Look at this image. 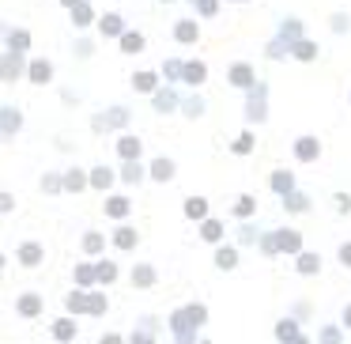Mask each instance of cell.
<instances>
[{"mask_svg": "<svg viewBox=\"0 0 351 344\" xmlns=\"http://www.w3.org/2000/svg\"><path fill=\"white\" fill-rule=\"evenodd\" d=\"M31 80H34V83H45V80H50V64H45V61H34V64H31Z\"/></svg>", "mask_w": 351, "mask_h": 344, "instance_id": "1", "label": "cell"}, {"mask_svg": "<svg viewBox=\"0 0 351 344\" xmlns=\"http://www.w3.org/2000/svg\"><path fill=\"white\" fill-rule=\"evenodd\" d=\"M230 80H234V83H242V87H246V83H253V72L246 68V64H234V72H230Z\"/></svg>", "mask_w": 351, "mask_h": 344, "instance_id": "2", "label": "cell"}, {"mask_svg": "<svg viewBox=\"0 0 351 344\" xmlns=\"http://www.w3.org/2000/svg\"><path fill=\"white\" fill-rule=\"evenodd\" d=\"M121 155H125V159H136V155H140V140L125 136V140H121Z\"/></svg>", "mask_w": 351, "mask_h": 344, "instance_id": "3", "label": "cell"}, {"mask_svg": "<svg viewBox=\"0 0 351 344\" xmlns=\"http://www.w3.org/2000/svg\"><path fill=\"white\" fill-rule=\"evenodd\" d=\"M132 280H136V284H140V288H148V284L155 280V272L148 269V265H140V269H136V272H132Z\"/></svg>", "mask_w": 351, "mask_h": 344, "instance_id": "4", "label": "cell"}, {"mask_svg": "<svg viewBox=\"0 0 351 344\" xmlns=\"http://www.w3.org/2000/svg\"><path fill=\"white\" fill-rule=\"evenodd\" d=\"M298 155H302V159H314V155H317V140H302V144H298Z\"/></svg>", "mask_w": 351, "mask_h": 344, "instance_id": "5", "label": "cell"}, {"mask_svg": "<svg viewBox=\"0 0 351 344\" xmlns=\"http://www.w3.org/2000/svg\"><path fill=\"white\" fill-rule=\"evenodd\" d=\"M106 208H110V216H125V212H129V200L113 197V200H110V204H106Z\"/></svg>", "mask_w": 351, "mask_h": 344, "instance_id": "6", "label": "cell"}, {"mask_svg": "<svg viewBox=\"0 0 351 344\" xmlns=\"http://www.w3.org/2000/svg\"><path fill=\"white\" fill-rule=\"evenodd\" d=\"M178 38H181V42H197V27H193V23H181V27H178Z\"/></svg>", "mask_w": 351, "mask_h": 344, "instance_id": "7", "label": "cell"}, {"mask_svg": "<svg viewBox=\"0 0 351 344\" xmlns=\"http://www.w3.org/2000/svg\"><path fill=\"white\" fill-rule=\"evenodd\" d=\"M19 257H23V261H27V265H34V261H38V257H42V250H38V246L31 242V246H23V254H19Z\"/></svg>", "mask_w": 351, "mask_h": 344, "instance_id": "8", "label": "cell"}, {"mask_svg": "<svg viewBox=\"0 0 351 344\" xmlns=\"http://www.w3.org/2000/svg\"><path fill=\"white\" fill-rule=\"evenodd\" d=\"M102 31H106V34H117V31H121V19H117V15H106V19H102Z\"/></svg>", "mask_w": 351, "mask_h": 344, "instance_id": "9", "label": "cell"}, {"mask_svg": "<svg viewBox=\"0 0 351 344\" xmlns=\"http://www.w3.org/2000/svg\"><path fill=\"white\" fill-rule=\"evenodd\" d=\"M185 76H189L193 83H200L204 80V64H185Z\"/></svg>", "mask_w": 351, "mask_h": 344, "instance_id": "10", "label": "cell"}, {"mask_svg": "<svg viewBox=\"0 0 351 344\" xmlns=\"http://www.w3.org/2000/svg\"><path fill=\"white\" fill-rule=\"evenodd\" d=\"M91 181H95V186H99V189H106V186H110V170H95V174H91Z\"/></svg>", "mask_w": 351, "mask_h": 344, "instance_id": "11", "label": "cell"}, {"mask_svg": "<svg viewBox=\"0 0 351 344\" xmlns=\"http://www.w3.org/2000/svg\"><path fill=\"white\" fill-rule=\"evenodd\" d=\"M15 76H19V61L8 57V61H4V80H15Z\"/></svg>", "mask_w": 351, "mask_h": 344, "instance_id": "12", "label": "cell"}, {"mask_svg": "<svg viewBox=\"0 0 351 344\" xmlns=\"http://www.w3.org/2000/svg\"><path fill=\"white\" fill-rule=\"evenodd\" d=\"M27 45H31V38H27V31L12 34V50H27Z\"/></svg>", "mask_w": 351, "mask_h": 344, "instance_id": "13", "label": "cell"}, {"mask_svg": "<svg viewBox=\"0 0 351 344\" xmlns=\"http://www.w3.org/2000/svg\"><path fill=\"white\" fill-rule=\"evenodd\" d=\"M117 246H125V250L136 246V235H132V231H117Z\"/></svg>", "mask_w": 351, "mask_h": 344, "instance_id": "14", "label": "cell"}, {"mask_svg": "<svg viewBox=\"0 0 351 344\" xmlns=\"http://www.w3.org/2000/svg\"><path fill=\"white\" fill-rule=\"evenodd\" d=\"M272 186H276L279 193H287V189H291V174H276V178H272Z\"/></svg>", "mask_w": 351, "mask_h": 344, "instance_id": "15", "label": "cell"}, {"mask_svg": "<svg viewBox=\"0 0 351 344\" xmlns=\"http://www.w3.org/2000/svg\"><path fill=\"white\" fill-rule=\"evenodd\" d=\"M19 310H23V314H38V299H34V295H27V299L19 303Z\"/></svg>", "mask_w": 351, "mask_h": 344, "instance_id": "16", "label": "cell"}, {"mask_svg": "<svg viewBox=\"0 0 351 344\" xmlns=\"http://www.w3.org/2000/svg\"><path fill=\"white\" fill-rule=\"evenodd\" d=\"M298 269H302V272H314V269H317V257H314V254H306V257L298 261Z\"/></svg>", "mask_w": 351, "mask_h": 344, "instance_id": "17", "label": "cell"}, {"mask_svg": "<svg viewBox=\"0 0 351 344\" xmlns=\"http://www.w3.org/2000/svg\"><path fill=\"white\" fill-rule=\"evenodd\" d=\"M121 45H125V50H129V53H132V50H140V45H144V42H140V34H125V42H121Z\"/></svg>", "mask_w": 351, "mask_h": 344, "instance_id": "18", "label": "cell"}, {"mask_svg": "<svg viewBox=\"0 0 351 344\" xmlns=\"http://www.w3.org/2000/svg\"><path fill=\"white\" fill-rule=\"evenodd\" d=\"M185 212H189L193 219H197V216H204V200H189V204H185Z\"/></svg>", "mask_w": 351, "mask_h": 344, "instance_id": "19", "label": "cell"}, {"mask_svg": "<svg viewBox=\"0 0 351 344\" xmlns=\"http://www.w3.org/2000/svg\"><path fill=\"white\" fill-rule=\"evenodd\" d=\"M64 181H68V189H83V174H80V170H72Z\"/></svg>", "mask_w": 351, "mask_h": 344, "instance_id": "20", "label": "cell"}, {"mask_svg": "<svg viewBox=\"0 0 351 344\" xmlns=\"http://www.w3.org/2000/svg\"><path fill=\"white\" fill-rule=\"evenodd\" d=\"M53 333H57V337H61V340H68V337H72L76 329H72V322H61V326H57Z\"/></svg>", "mask_w": 351, "mask_h": 344, "instance_id": "21", "label": "cell"}, {"mask_svg": "<svg viewBox=\"0 0 351 344\" xmlns=\"http://www.w3.org/2000/svg\"><path fill=\"white\" fill-rule=\"evenodd\" d=\"M170 174H174L170 163H155V178H170Z\"/></svg>", "mask_w": 351, "mask_h": 344, "instance_id": "22", "label": "cell"}, {"mask_svg": "<svg viewBox=\"0 0 351 344\" xmlns=\"http://www.w3.org/2000/svg\"><path fill=\"white\" fill-rule=\"evenodd\" d=\"M219 235H223L219 223H204V238H219Z\"/></svg>", "mask_w": 351, "mask_h": 344, "instance_id": "23", "label": "cell"}, {"mask_svg": "<svg viewBox=\"0 0 351 344\" xmlns=\"http://www.w3.org/2000/svg\"><path fill=\"white\" fill-rule=\"evenodd\" d=\"M113 276H117L113 265H99V280H113Z\"/></svg>", "mask_w": 351, "mask_h": 344, "instance_id": "24", "label": "cell"}, {"mask_svg": "<svg viewBox=\"0 0 351 344\" xmlns=\"http://www.w3.org/2000/svg\"><path fill=\"white\" fill-rule=\"evenodd\" d=\"M136 87H140V91H151V87H155V76H140V80H136Z\"/></svg>", "mask_w": 351, "mask_h": 344, "instance_id": "25", "label": "cell"}, {"mask_svg": "<svg viewBox=\"0 0 351 344\" xmlns=\"http://www.w3.org/2000/svg\"><path fill=\"white\" fill-rule=\"evenodd\" d=\"M87 19H91V8L80 4V8H76V23H87Z\"/></svg>", "mask_w": 351, "mask_h": 344, "instance_id": "26", "label": "cell"}, {"mask_svg": "<svg viewBox=\"0 0 351 344\" xmlns=\"http://www.w3.org/2000/svg\"><path fill=\"white\" fill-rule=\"evenodd\" d=\"M170 106H174V95L162 91V95H159V110H170Z\"/></svg>", "mask_w": 351, "mask_h": 344, "instance_id": "27", "label": "cell"}, {"mask_svg": "<svg viewBox=\"0 0 351 344\" xmlns=\"http://www.w3.org/2000/svg\"><path fill=\"white\" fill-rule=\"evenodd\" d=\"M219 265H223V269H230V265H234V250H223L219 254Z\"/></svg>", "mask_w": 351, "mask_h": 344, "instance_id": "28", "label": "cell"}, {"mask_svg": "<svg viewBox=\"0 0 351 344\" xmlns=\"http://www.w3.org/2000/svg\"><path fill=\"white\" fill-rule=\"evenodd\" d=\"M276 333H279V337H284V340H287V337H295V326H291V322H284V326H279Z\"/></svg>", "mask_w": 351, "mask_h": 344, "instance_id": "29", "label": "cell"}, {"mask_svg": "<svg viewBox=\"0 0 351 344\" xmlns=\"http://www.w3.org/2000/svg\"><path fill=\"white\" fill-rule=\"evenodd\" d=\"M87 250H91V254H95V250H102V238H99V235H91V238H87Z\"/></svg>", "mask_w": 351, "mask_h": 344, "instance_id": "30", "label": "cell"}, {"mask_svg": "<svg viewBox=\"0 0 351 344\" xmlns=\"http://www.w3.org/2000/svg\"><path fill=\"white\" fill-rule=\"evenodd\" d=\"M340 257H344V265H351V246H344V254H340Z\"/></svg>", "mask_w": 351, "mask_h": 344, "instance_id": "31", "label": "cell"}, {"mask_svg": "<svg viewBox=\"0 0 351 344\" xmlns=\"http://www.w3.org/2000/svg\"><path fill=\"white\" fill-rule=\"evenodd\" d=\"M4 208H12V197H0V212H4Z\"/></svg>", "mask_w": 351, "mask_h": 344, "instance_id": "32", "label": "cell"}, {"mask_svg": "<svg viewBox=\"0 0 351 344\" xmlns=\"http://www.w3.org/2000/svg\"><path fill=\"white\" fill-rule=\"evenodd\" d=\"M347 322H351V310H347Z\"/></svg>", "mask_w": 351, "mask_h": 344, "instance_id": "33", "label": "cell"}]
</instances>
